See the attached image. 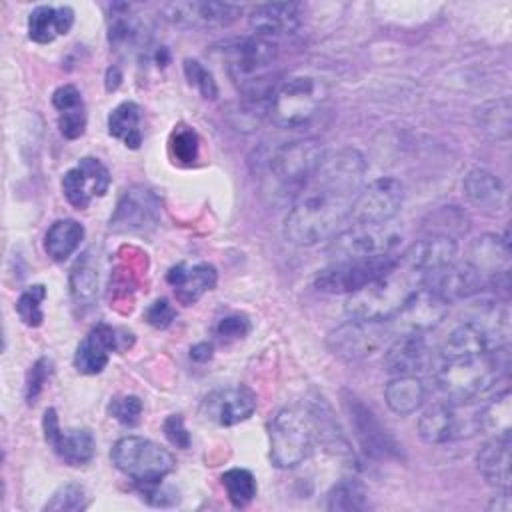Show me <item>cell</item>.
<instances>
[{"label":"cell","instance_id":"6da1fadb","mask_svg":"<svg viewBox=\"0 0 512 512\" xmlns=\"http://www.w3.org/2000/svg\"><path fill=\"white\" fill-rule=\"evenodd\" d=\"M366 160L356 148L326 154L318 170L292 200L284 218V238L296 246H314L332 238L350 218L362 188Z\"/></svg>","mask_w":512,"mask_h":512},{"label":"cell","instance_id":"7a4b0ae2","mask_svg":"<svg viewBox=\"0 0 512 512\" xmlns=\"http://www.w3.org/2000/svg\"><path fill=\"white\" fill-rule=\"evenodd\" d=\"M326 152L314 138L294 140L256 154V172L272 200H294L322 164Z\"/></svg>","mask_w":512,"mask_h":512},{"label":"cell","instance_id":"3957f363","mask_svg":"<svg viewBox=\"0 0 512 512\" xmlns=\"http://www.w3.org/2000/svg\"><path fill=\"white\" fill-rule=\"evenodd\" d=\"M222 52L226 72L242 94V102L268 110L272 94L278 86L274 72L276 46L272 40L252 34L224 42Z\"/></svg>","mask_w":512,"mask_h":512},{"label":"cell","instance_id":"277c9868","mask_svg":"<svg viewBox=\"0 0 512 512\" xmlns=\"http://www.w3.org/2000/svg\"><path fill=\"white\" fill-rule=\"evenodd\" d=\"M326 416L308 404L284 406L270 422V458L278 468L302 464L314 446L326 438Z\"/></svg>","mask_w":512,"mask_h":512},{"label":"cell","instance_id":"5b68a950","mask_svg":"<svg viewBox=\"0 0 512 512\" xmlns=\"http://www.w3.org/2000/svg\"><path fill=\"white\" fill-rule=\"evenodd\" d=\"M508 346L486 354L448 358L436 370V386L450 402H472L490 392L508 372Z\"/></svg>","mask_w":512,"mask_h":512},{"label":"cell","instance_id":"8992f818","mask_svg":"<svg viewBox=\"0 0 512 512\" xmlns=\"http://www.w3.org/2000/svg\"><path fill=\"white\" fill-rule=\"evenodd\" d=\"M422 280V274L398 260L396 268H392L388 274L348 296L344 306L346 314L348 318L356 320L390 322L410 294L422 286Z\"/></svg>","mask_w":512,"mask_h":512},{"label":"cell","instance_id":"52a82bcc","mask_svg":"<svg viewBox=\"0 0 512 512\" xmlns=\"http://www.w3.org/2000/svg\"><path fill=\"white\" fill-rule=\"evenodd\" d=\"M328 102V86L308 74L290 76L278 82L270 106V120L286 130H298L312 124Z\"/></svg>","mask_w":512,"mask_h":512},{"label":"cell","instance_id":"ba28073f","mask_svg":"<svg viewBox=\"0 0 512 512\" xmlns=\"http://www.w3.org/2000/svg\"><path fill=\"white\" fill-rule=\"evenodd\" d=\"M400 254L382 252L372 256L334 260L314 276V288L324 294H354L396 268Z\"/></svg>","mask_w":512,"mask_h":512},{"label":"cell","instance_id":"9c48e42d","mask_svg":"<svg viewBox=\"0 0 512 512\" xmlns=\"http://www.w3.org/2000/svg\"><path fill=\"white\" fill-rule=\"evenodd\" d=\"M110 456L114 466L138 484L162 482V478L176 466L174 456L166 448L142 436H124L116 440Z\"/></svg>","mask_w":512,"mask_h":512},{"label":"cell","instance_id":"30bf717a","mask_svg":"<svg viewBox=\"0 0 512 512\" xmlns=\"http://www.w3.org/2000/svg\"><path fill=\"white\" fill-rule=\"evenodd\" d=\"M390 336L392 328L388 322L350 318L328 334L326 346L336 358L344 362H358L386 348L390 344Z\"/></svg>","mask_w":512,"mask_h":512},{"label":"cell","instance_id":"8fae6325","mask_svg":"<svg viewBox=\"0 0 512 512\" xmlns=\"http://www.w3.org/2000/svg\"><path fill=\"white\" fill-rule=\"evenodd\" d=\"M404 204V184L396 178H376L362 186L352 202L350 220L354 224H386Z\"/></svg>","mask_w":512,"mask_h":512},{"label":"cell","instance_id":"7c38bea8","mask_svg":"<svg viewBox=\"0 0 512 512\" xmlns=\"http://www.w3.org/2000/svg\"><path fill=\"white\" fill-rule=\"evenodd\" d=\"M160 198L146 186L126 188L110 216V230L114 234H146L160 222Z\"/></svg>","mask_w":512,"mask_h":512},{"label":"cell","instance_id":"4fadbf2b","mask_svg":"<svg viewBox=\"0 0 512 512\" xmlns=\"http://www.w3.org/2000/svg\"><path fill=\"white\" fill-rule=\"evenodd\" d=\"M480 432L478 410H458L454 402H436L418 420V434L428 444H444Z\"/></svg>","mask_w":512,"mask_h":512},{"label":"cell","instance_id":"5bb4252c","mask_svg":"<svg viewBox=\"0 0 512 512\" xmlns=\"http://www.w3.org/2000/svg\"><path fill=\"white\" fill-rule=\"evenodd\" d=\"M134 342L132 332L110 324H96L74 352V368L80 374H100L110 358V352H124Z\"/></svg>","mask_w":512,"mask_h":512},{"label":"cell","instance_id":"9a60e30c","mask_svg":"<svg viewBox=\"0 0 512 512\" xmlns=\"http://www.w3.org/2000/svg\"><path fill=\"white\" fill-rule=\"evenodd\" d=\"M162 14L168 22L180 28H224L230 26L240 14L242 6L230 2H200V0H178L162 6Z\"/></svg>","mask_w":512,"mask_h":512},{"label":"cell","instance_id":"2e32d148","mask_svg":"<svg viewBox=\"0 0 512 512\" xmlns=\"http://www.w3.org/2000/svg\"><path fill=\"white\" fill-rule=\"evenodd\" d=\"M448 308L450 304L444 298H440L430 288L420 286L390 320V328L392 332L398 330L402 334H422L438 326L446 318Z\"/></svg>","mask_w":512,"mask_h":512},{"label":"cell","instance_id":"e0dca14e","mask_svg":"<svg viewBox=\"0 0 512 512\" xmlns=\"http://www.w3.org/2000/svg\"><path fill=\"white\" fill-rule=\"evenodd\" d=\"M344 408L348 412L354 436L358 438L362 450L372 458H394L400 452L396 440L386 432L374 412L354 394L344 392Z\"/></svg>","mask_w":512,"mask_h":512},{"label":"cell","instance_id":"ac0fdd59","mask_svg":"<svg viewBox=\"0 0 512 512\" xmlns=\"http://www.w3.org/2000/svg\"><path fill=\"white\" fill-rule=\"evenodd\" d=\"M422 286L430 288L448 304H452L456 300H466L482 292L486 286V276L470 262H450L442 268L428 272L422 280Z\"/></svg>","mask_w":512,"mask_h":512},{"label":"cell","instance_id":"d6986e66","mask_svg":"<svg viewBox=\"0 0 512 512\" xmlns=\"http://www.w3.org/2000/svg\"><path fill=\"white\" fill-rule=\"evenodd\" d=\"M110 186V172L108 168L92 156H84L78 160L74 168H70L62 178V192L66 200L84 210L96 196H104Z\"/></svg>","mask_w":512,"mask_h":512},{"label":"cell","instance_id":"ffe728a7","mask_svg":"<svg viewBox=\"0 0 512 512\" xmlns=\"http://www.w3.org/2000/svg\"><path fill=\"white\" fill-rule=\"evenodd\" d=\"M384 224L370 226V224H352L350 228H342L332 238L330 252L336 260L342 258H358V256H372L382 252H394L398 238L388 234Z\"/></svg>","mask_w":512,"mask_h":512},{"label":"cell","instance_id":"44dd1931","mask_svg":"<svg viewBox=\"0 0 512 512\" xmlns=\"http://www.w3.org/2000/svg\"><path fill=\"white\" fill-rule=\"evenodd\" d=\"M42 428H44L46 442L68 466H84L94 458L96 442L92 432L86 428L62 430L54 408H46L42 418Z\"/></svg>","mask_w":512,"mask_h":512},{"label":"cell","instance_id":"7402d4cb","mask_svg":"<svg viewBox=\"0 0 512 512\" xmlns=\"http://www.w3.org/2000/svg\"><path fill=\"white\" fill-rule=\"evenodd\" d=\"M256 410V394L248 386L212 390L202 400V414L218 426H234L248 420Z\"/></svg>","mask_w":512,"mask_h":512},{"label":"cell","instance_id":"603a6c76","mask_svg":"<svg viewBox=\"0 0 512 512\" xmlns=\"http://www.w3.org/2000/svg\"><path fill=\"white\" fill-rule=\"evenodd\" d=\"M434 364V352L422 334H402L384 348V368L392 376H416Z\"/></svg>","mask_w":512,"mask_h":512},{"label":"cell","instance_id":"cb8c5ba5","mask_svg":"<svg viewBox=\"0 0 512 512\" xmlns=\"http://www.w3.org/2000/svg\"><path fill=\"white\" fill-rule=\"evenodd\" d=\"M506 342L498 338L494 332H490L484 324L470 318L462 324H458L444 340L442 344V358H466V356H478L486 354L498 346H504Z\"/></svg>","mask_w":512,"mask_h":512},{"label":"cell","instance_id":"d4e9b609","mask_svg":"<svg viewBox=\"0 0 512 512\" xmlns=\"http://www.w3.org/2000/svg\"><path fill=\"white\" fill-rule=\"evenodd\" d=\"M456 252H458V244L454 238L428 234V236L412 242L400 254V262H404L418 274L426 276L428 272L454 262Z\"/></svg>","mask_w":512,"mask_h":512},{"label":"cell","instance_id":"484cf974","mask_svg":"<svg viewBox=\"0 0 512 512\" xmlns=\"http://www.w3.org/2000/svg\"><path fill=\"white\" fill-rule=\"evenodd\" d=\"M300 6L294 2H270L252 8L248 26L254 36L272 40L292 34L300 26Z\"/></svg>","mask_w":512,"mask_h":512},{"label":"cell","instance_id":"4316f807","mask_svg":"<svg viewBox=\"0 0 512 512\" xmlns=\"http://www.w3.org/2000/svg\"><path fill=\"white\" fill-rule=\"evenodd\" d=\"M166 282L174 288L176 300L184 306H190L216 286L218 272L212 264H206V262H200L194 266L180 262L168 270Z\"/></svg>","mask_w":512,"mask_h":512},{"label":"cell","instance_id":"83f0119b","mask_svg":"<svg viewBox=\"0 0 512 512\" xmlns=\"http://www.w3.org/2000/svg\"><path fill=\"white\" fill-rule=\"evenodd\" d=\"M510 434L492 436L476 454L478 472L496 488H510Z\"/></svg>","mask_w":512,"mask_h":512},{"label":"cell","instance_id":"f1b7e54d","mask_svg":"<svg viewBox=\"0 0 512 512\" xmlns=\"http://www.w3.org/2000/svg\"><path fill=\"white\" fill-rule=\"evenodd\" d=\"M74 24V10L70 6H36L28 16V36L38 44H48Z\"/></svg>","mask_w":512,"mask_h":512},{"label":"cell","instance_id":"f546056e","mask_svg":"<svg viewBox=\"0 0 512 512\" xmlns=\"http://www.w3.org/2000/svg\"><path fill=\"white\" fill-rule=\"evenodd\" d=\"M464 196L484 210H504L506 208V190L498 176L488 170L474 168L464 176L462 182Z\"/></svg>","mask_w":512,"mask_h":512},{"label":"cell","instance_id":"4dcf8cb0","mask_svg":"<svg viewBox=\"0 0 512 512\" xmlns=\"http://www.w3.org/2000/svg\"><path fill=\"white\" fill-rule=\"evenodd\" d=\"M468 262L482 274H488V278L508 272L510 244L506 238H500L496 234H484L472 242Z\"/></svg>","mask_w":512,"mask_h":512},{"label":"cell","instance_id":"1f68e13d","mask_svg":"<svg viewBox=\"0 0 512 512\" xmlns=\"http://www.w3.org/2000/svg\"><path fill=\"white\" fill-rule=\"evenodd\" d=\"M424 384L418 376H394L384 390V398L388 408L394 414H412L424 402Z\"/></svg>","mask_w":512,"mask_h":512},{"label":"cell","instance_id":"d6a6232c","mask_svg":"<svg viewBox=\"0 0 512 512\" xmlns=\"http://www.w3.org/2000/svg\"><path fill=\"white\" fill-rule=\"evenodd\" d=\"M84 238V226L72 218L56 220L44 236V252L54 262H64L80 246Z\"/></svg>","mask_w":512,"mask_h":512},{"label":"cell","instance_id":"836d02e7","mask_svg":"<svg viewBox=\"0 0 512 512\" xmlns=\"http://www.w3.org/2000/svg\"><path fill=\"white\" fill-rule=\"evenodd\" d=\"M140 106L136 102H120L108 116L110 136L122 140L128 148H138L142 144L140 134Z\"/></svg>","mask_w":512,"mask_h":512},{"label":"cell","instance_id":"e575fe53","mask_svg":"<svg viewBox=\"0 0 512 512\" xmlns=\"http://www.w3.org/2000/svg\"><path fill=\"white\" fill-rule=\"evenodd\" d=\"M366 506L368 492L358 478H342L326 494V508L330 512H358Z\"/></svg>","mask_w":512,"mask_h":512},{"label":"cell","instance_id":"d590c367","mask_svg":"<svg viewBox=\"0 0 512 512\" xmlns=\"http://www.w3.org/2000/svg\"><path fill=\"white\" fill-rule=\"evenodd\" d=\"M476 122L490 140H506L510 134V100L486 102L476 110Z\"/></svg>","mask_w":512,"mask_h":512},{"label":"cell","instance_id":"8d00e7d4","mask_svg":"<svg viewBox=\"0 0 512 512\" xmlns=\"http://www.w3.org/2000/svg\"><path fill=\"white\" fill-rule=\"evenodd\" d=\"M70 294L78 302H92L98 292V270L94 264V258L88 252H84L76 264L70 270Z\"/></svg>","mask_w":512,"mask_h":512},{"label":"cell","instance_id":"74e56055","mask_svg":"<svg viewBox=\"0 0 512 512\" xmlns=\"http://www.w3.org/2000/svg\"><path fill=\"white\" fill-rule=\"evenodd\" d=\"M478 420L480 430H486L492 436L510 434V392L504 390L484 404L478 410Z\"/></svg>","mask_w":512,"mask_h":512},{"label":"cell","instance_id":"f35d334b","mask_svg":"<svg viewBox=\"0 0 512 512\" xmlns=\"http://www.w3.org/2000/svg\"><path fill=\"white\" fill-rule=\"evenodd\" d=\"M220 482L228 494V500L236 508L248 506L256 496V478L246 468H230L220 476Z\"/></svg>","mask_w":512,"mask_h":512},{"label":"cell","instance_id":"ab89813d","mask_svg":"<svg viewBox=\"0 0 512 512\" xmlns=\"http://www.w3.org/2000/svg\"><path fill=\"white\" fill-rule=\"evenodd\" d=\"M44 298H46V288L42 284H34L20 294L16 302V312L26 326L36 328L44 322V310H42Z\"/></svg>","mask_w":512,"mask_h":512},{"label":"cell","instance_id":"60d3db41","mask_svg":"<svg viewBox=\"0 0 512 512\" xmlns=\"http://www.w3.org/2000/svg\"><path fill=\"white\" fill-rule=\"evenodd\" d=\"M88 506V496L84 486L70 482L60 486L52 498L46 502L44 510H52V512H74V510H84Z\"/></svg>","mask_w":512,"mask_h":512},{"label":"cell","instance_id":"b9f144b4","mask_svg":"<svg viewBox=\"0 0 512 512\" xmlns=\"http://www.w3.org/2000/svg\"><path fill=\"white\" fill-rule=\"evenodd\" d=\"M170 152L176 162L192 164L198 158V136L188 126H176L170 136Z\"/></svg>","mask_w":512,"mask_h":512},{"label":"cell","instance_id":"7bdbcfd3","mask_svg":"<svg viewBox=\"0 0 512 512\" xmlns=\"http://www.w3.org/2000/svg\"><path fill=\"white\" fill-rule=\"evenodd\" d=\"M184 74H186L188 82L200 92L202 98L214 100L218 96V84H216L214 76L210 74V70L202 62L186 58L184 60Z\"/></svg>","mask_w":512,"mask_h":512},{"label":"cell","instance_id":"ee69618b","mask_svg":"<svg viewBox=\"0 0 512 512\" xmlns=\"http://www.w3.org/2000/svg\"><path fill=\"white\" fill-rule=\"evenodd\" d=\"M108 414L124 426H136L142 416V400L134 394L114 396L108 404Z\"/></svg>","mask_w":512,"mask_h":512},{"label":"cell","instance_id":"f6af8a7d","mask_svg":"<svg viewBox=\"0 0 512 512\" xmlns=\"http://www.w3.org/2000/svg\"><path fill=\"white\" fill-rule=\"evenodd\" d=\"M52 372V362L48 358H38L26 376V402L34 404L40 392L44 390V384L48 382V376Z\"/></svg>","mask_w":512,"mask_h":512},{"label":"cell","instance_id":"bcb514c9","mask_svg":"<svg viewBox=\"0 0 512 512\" xmlns=\"http://www.w3.org/2000/svg\"><path fill=\"white\" fill-rule=\"evenodd\" d=\"M252 330V322L248 316L244 314H230L224 316L222 320H218L216 324V336L224 342H232V340H240L244 338L248 332Z\"/></svg>","mask_w":512,"mask_h":512},{"label":"cell","instance_id":"7dc6e473","mask_svg":"<svg viewBox=\"0 0 512 512\" xmlns=\"http://www.w3.org/2000/svg\"><path fill=\"white\" fill-rule=\"evenodd\" d=\"M58 128H60L62 136L68 138V140L80 138V136L84 134V128H86V112H84V106H78V108L60 112V114H58Z\"/></svg>","mask_w":512,"mask_h":512},{"label":"cell","instance_id":"c3c4849f","mask_svg":"<svg viewBox=\"0 0 512 512\" xmlns=\"http://www.w3.org/2000/svg\"><path fill=\"white\" fill-rule=\"evenodd\" d=\"M174 318H176V308H174L168 300H164V298L154 300V302L146 308V312H144V320H146L152 328H158V330L168 328V326L174 322Z\"/></svg>","mask_w":512,"mask_h":512},{"label":"cell","instance_id":"681fc988","mask_svg":"<svg viewBox=\"0 0 512 512\" xmlns=\"http://www.w3.org/2000/svg\"><path fill=\"white\" fill-rule=\"evenodd\" d=\"M164 434L168 438L170 444H174L176 448H188L190 446V434L184 428V418L180 414H170L164 420Z\"/></svg>","mask_w":512,"mask_h":512},{"label":"cell","instance_id":"f907efd6","mask_svg":"<svg viewBox=\"0 0 512 512\" xmlns=\"http://www.w3.org/2000/svg\"><path fill=\"white\" fill-rule=\"evenodd\" d=\"M52 104L58 110V114L66 112V110H72V108H78V106H84L80 90L72 84H64V86L56 88L54 94H52Z\"/></svg>","mask_w":512,"mask_h":512},{"label":"cell","instance_id":"816d5d0a","mask_svg":"<svg viewBox=\"0 0 512 512\" xmlns=\"http://www.w3.org/2000/svg\"><path fill=\"white\" fill-rule=\"evenodd\" d=\"M488 508H490V510H496V512H510V510H512L510 488H502V494H500V496H494Z\"/></svg>","mask_w":512,"mask_h":512},{"label":"cell","instance_id":"f5cc1de1","mask_svg":"<svg viewBox=\"0 0 512 512\" xmlns=\"http://www.w3.org/2000/svg\"><path fill=\"white\" fill-rule=\"evenodd\" d=\"M212 344L210 342H198L190 348V358L196 362H206L212 358Z\"/></svg>","mask_w":512,"mask_h":512}]
</instances>
